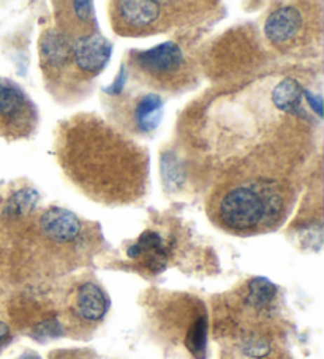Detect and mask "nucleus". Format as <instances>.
Listing matches in <instances>:
<instances>
[{"label": "nucleus", "mask_w": 324, "mask_h": 359, "mask_svg": "<svg viewBox=\"0 0 324 359\" xmlns=\"http://www.w3.org/2000/svg\"><path fill=\"white\" fill-rule=\"evenodd\" d=\"M58 157L68 179L93 201L127 206L146 194L149 154L97 116L65 121L58 133Z\"/></svg>", "instance_id": "nucleus-1"}, {"label": "nucleus", "mask_w": 324, "mask_h": 359, "mask_svg": "<svg viewBox=\"0 0 324 359\" xmlns=\"http://www.w3.org/2000/svg\"><path fill=\"white\" fill-rule=\"evenodd\" d=\"M286 194L271 177L225 185L214 204V220L236 234H257L276 228L286 212Z\"/></svg>", "instance_id": "nucleus-2"}, {"label": "nucleus", "mask_w": 324, "mask_h": 359, "mask_svg": "<svg viewBox=\"0 0 324 359\" xmlns=\"http://www.w3.org/2000/svg\"><path fill=\"white\" fill-rule=\"evenodd\" d=\"M128 67L138 81L163 90L184 88L191 75L182 49L173 41L144 51H132L128 54Z\"/></svg>", "instance_id": "nucleus-3"}, {"label": "nucleus", "mask_w": 324, "mask_h": 359, "mask_svg": "<svg viewBox=\"0 0 324 359\" xmlns=\"http://www.w3.org/2000/svg\"><path fill=\"white\" fill-rule=\"evenodd\" d=\"M189 4L157 2V0H130L109 5L113 29L119 35L140 36L154 35L174 27L180 21V11Z\"/></svg>", "instance_id": "nucleus-4"}, {"label": "nucleus", "mask_w": 324, "mask_h": 359, "mask_svg": "<svg viewBox=\"0 0 324 359\" xmlns=\"http://www.w3.org/2000/svg\"><path fill=\"white\" fill-rule=\"evenodd\" d=\"M73 41L59 29H48L40 36V67L45 81L51 88L59 89V94L81 86V79L73 64Z\"/></svg>", "instance_id": "nucleus-5"}, {"label": "nucleus", "mask_w": 324, "mask_h": 359, "mask_svg": "<svg viewBox=\"0 0 324 359\" xmlns=\"http://www.w3.org/2000/svg\"><path fill=\"white\" fill-rule=\"evenodd\" d=\"M39 111L20 86L0 78V133L26 138L35 132Z\"/></svg>", "instance_id": "nucleus-6"}, {"label": "nucleus", "mask_w": 324, "mask_h": 359, "mask_svg": "<svg viewBox=\"0 0 324 359\" xmlns=\"http://www.w3.org/2000/svg\"><path fill=\"white\" fill-rule=\"evenodd\" d=\"M109 311V298L97 282L86 280L72 292L68 301V320L81 331L102 323Z\"/></svg>", "instance_id": "nucleus-7"}, {"label": "nucleus", "mask_w": 324, "mask_h": 359, "mask_svg": "<svg viewBox=\"0 0 324 359\" xmlns=\"http://www.w3.org/2000/svg\"><path fill=\"white\" fill-rule=\"evenodd\" d=\"M113 54V43L102 34L93 32L73 41V64L81 83L87 84L108 65Z\"/></svg>", "instance_id": "nucleus-8"}, {"label": "nucleus", "mask_w": 324, "mask_h": 359, "mask_svg": "<svg viewBox=\"0 0 324 359\" xmlns=\"http://www.w3.org/2000/svg\"><path fill=\"white\" fill-rule=\"evenodd\" d=\"M307 18L296 5H285L274 10L264 22V34L274 46H297L307 34Z\"/></svg>", "instance_id": "nucleus-9"}, {"label": "nucleus", "mask_w": 324, "mask_h": 359, "mask_svg": "<svg viewBox=\"0 0 324 359\" xmlns=\"http://www.w3.org/2000/svg\"><path fill=\"white\" fill-rule=\"evenodd\" d=\"M39 228L41 236L54 245H72L83 234V222L78 215L62 208H49L40 215Z\"/></svg>", "instance_id": "nucleus-10"}, {"label": "nucleus", "mask_w": 324, "mask_h": 359, "mask_svg": "<svg viewBox=\"0 0 324 359\" xmlns=\"http://www.w3.org/2000/svg\"><path fill=\"white\" fill-rule=\"evenodd\" d=\"M58 27L68 39L78 40L97 32V20L92 2H60L55 4Z\"/></svg>", "instance_id": "nucleus-11"}, {"label": "nucleus", "mask_w": 324, "mask_h": 359, "mask_svg": "<svg viewBox=\"0 0 324 359\" xmlns=\"http://www.w3.org/2000/svg\"><path fill=\"white\" fill-rule=\"evenodd\" d=\"M163 100L158 94H144L128 104L126 123L136 133L149 135L160 126Z\"/></svg>", "instance_id": "nucleus-12"}, {"label": "nucleus", "mask_w": 324, "mask_h": 359, "mask_svg": "<svg viewBox=\"0 0 324 359\" xmlns=\"http://www.w3.org/2000/svg\"><path fill=\"white\" fill-rule=\"evenodd\" d=\"M127 255L130 259L141 262L152 274H158L166 268L168 259H170V250H168V245L158 233L146 231L141 234L133 245L128 247Z\"/></svg>", "instance_id": "nucleus-13"}, {"label": "nucleus", "mask_w": 324, "mask_h": 359, "mask_svg": "<svg viewBox=\"0 0 324 359\" xmlns=\"http://www.w3.org/2000/svg\"><path fill=\"white\" fill-rule=\"evenodd\" d=\"M208 337H209V320L204 309L196 312L195 317L190 321L184 336L185 348L195 359L208 358Z\"/></svg>", "instance_id": "nucleus-14"}, {"label": "nucleus", "mask_w": 324, "mask_h": 359, "mask_svg": "<svg viewBox=\"0 0 324 359\" xmlns=\"http://www.w3.org/2000/svg\"><path fill=\"white\" fill-rule=\"evenodd\" d=\"M302 97L304 89L296 79L286 78L272 92V102L280 111H286L290 114L304 117L302 111Z\"/></svg>", "instance_id": "nucleus-15"}, {"label": "nucleus", "mask_w": 324, "mask_h": 359, "mask_svg": "<svg viewBox=\"0 0 324 359\" xmlns=\"http://www.w3.org/2000/svg\"><path fill=\"white\" fill-rule=\"evenodd\" d=\"M277 296V287L271 283L267 278H253L247 285L245 302L255 311H266Z\"/></svg>", "instance_id": "nucleus-16"}, {"label": "nucleus", "mask_w": 324, "mask_h": 359, "mask_svg": "<svg viewBox=\"0 0 324 359\" xmlns=\"http://www.w3.org/2000/svg\"><path fill=\"white\" fill-rule=\"evenodd\" d=\"M39 194L34 189H21L15 195L10 196V200L5 206V215L11 219H20L32 212L36 203H39Z\"/></svg>", "instance_id": "nucleus-17"}, {"label": "nucleus", "mask_w": 324, "mask_h": 359, "mask_svg": "<svg viewBox=\"0 0 324 359\" xmlns=\"http://www.w3.org/2000/svg\"><path fill=\"white\" fill-rule=\"evenodd\" d=\"M160 170L166 190L176 191L182 187L185 182V172L182 168V163H180L171 152H165L163 156H161Z\"/></svg>", "instance_id": "nucleus-18"}, {"label": "nucleus", "mask_w": 324, "mask_h": 359, "mask_svg": "<svg viewBox=\"0 0 324 359\" xmlns=\"http://www.w3.org/2000/svg\"><path fill=\"white\" fill-rule=\"evenodd\" d=\"M62 332V325L55 320H48L45 323L39 325L34 330V337L39 340H48V339H54L60 336Z\"/></svg>", "instance_id": "nucleus-19"}, {"label": "nucleus", "mask_w": 324, "mask_h": 359, "mask_svg": "<svg viewBox=\"0 0 324 359\" xmlns=\"http://www.w3.org/2000/svg\"><path fill=\"white\" fill-rule=\"evenodd\" d=\"M51 359H93V355L86 350H62L54 351Z\"/></svg>", "instance_id": "nucleus-20"}, {"label": "nucleus", "mask_w": 324, "mask_h": 359, "mask_svg": "<svg viewBox=\"0 0 324 359\" xmlns=\"http://www.w3.org/2000/svg\"><path fill=\"white\" fill-rule=\"evenodd\" d=\"M126 79H127V72H126V68H123V65H122V67H121L119 75L116 76L113 86H111V88L106 89V94H109L111 97H117V95H121V94H122V90H123V83H126Z\"/></svg>", "instance_id": "nucleus-21"}, {"label": "nucleus", "mask_w": 324, "mask_h": 359, "mask_svg": "<svg viewBox=\"0 0 324 359\" xmlns=\"http://www.w3.org/2000/svg\"><path fill=\"white\" fill-rule=\"evenodd\" d=\"M304 97L307 98V102L311 107V109L315 111V114L318 117H321V97L311 94V92H309V90H304Z\"/></svg>", "instance_id": "nucleus-22"}, {"label": "nucleus", "mask_w": 324, "mask_h": 359, "mask_svg": "<svg viewBox=\"0 0 324 359\" xmlns=\"http://www.w3.org/2000/svg\"><path fill=\"white\" fill-rule=\"evenodd\" d=\"M10 336V327L7 323H4V321H0V344H4L5 340L8 339Z\"/></svg>", "instance_id": "nucleus-23"}, {"label": "nucleus", "mask_w": 324, "mask_h": 359, "mask_svg": "<svg viewBox=\"0 0 324 359\" xmlns=\"http://www.w3.org/2000/svg\"><path fill=\"white\" fill-rule=\"evenodd\" d=\"M16 359H41V358L36 355V353H34V351H26V353H22L20 358H16Z\"/></svg>", "instance_id": "nucleus-24"}]
</instances>
